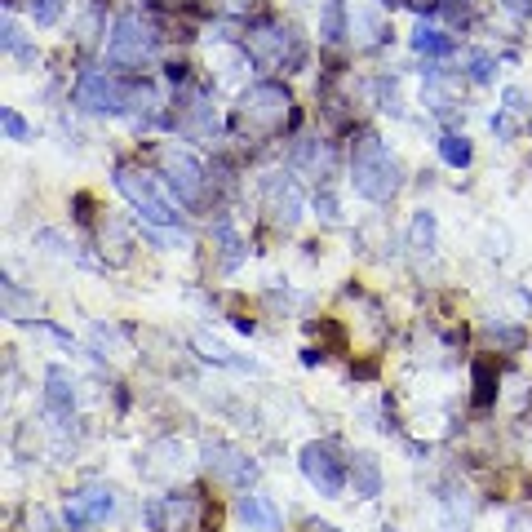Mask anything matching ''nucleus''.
<instances>
[{"instance_id": "1", "label": "nucleus", "mask_w": 532, "mask_h": 532, "mask_svg": "<svg viewBox=\"0 0 532 532\" xmlns=\"http://www.w3.org/2000/svg\"><path fill=\"white\" fill-rule=\"evenodd\" d=\"M298 125V107H293V94L280 85V80H258L240 94V107L231 116V129L240 133L244 142L258 138H280L284 129Z\"/></svg>"}, {"instance_id": "2", "label": "nucleus", "mask_w": 532, "mask_h": 532, "mask_svg": "<svg viewBox=\"0 0 532 532\" xmlns=\"http://www.w3.org/2000/svg\"><path fill=\"white\" fill-rule=\"evenodd\" d=\"M351 182H355V191L373 204L395 200V191L404 187L399 160L386 151V142L377 138V133H360V142L351 147Z\"/></svg>"}, {"instance_id": "3", "label": "nucleus", "mask_w": 532, "mask_h": 532, "mask_svg": "<svg viewBox=\"0 0 532 532\" xmlns=\"http://www.w3.org/2000/svg\"><path fill=\"white\" fill-rule=\"evenodd\" d=\"M116 187H120V196H125L133 209H138V218L147 222V227H178V204L160 196V187H156V178H151L147 169H138V165H116Z\"/></svg>"}, {"instance_id": "4", "label": "nucleus", "mask_w": 532, "mask_h": 532, "mask_svg": "<svg viewBox=\"0 0 532 532\" xmlns=\"http://www.w3.org/2000/svg\"><path fill=\"white\" fill-rule=\"evenodd\" d=\"M156 49H160V32H156V23H151V18H142V14L116 18V27H111V36H107L111 67L138 71V67H147L151 58H156Z\"/></svg>"}, {"instance_id": "5", "label": "nucleus", "mask_w": 532, "mask_h": 532, "mask_svg": "<svg viewBox=\"0 0 532 532\" xmlns=\"http://www.w3.org/2000/svg\"><path fill=\"white\" fill-rule=\"evenodd\" d=\"M244 54H249V63H258L262 71H284V67L302 63L298 36H293V27H284V23L249 27V36H244Z\"/></svg>"}, {"instance_id": "6", "label": "nucleus", "mask_w": 532, "mask_h": 532, "mask_svg": "<svg viewBox=\"0 0 532 532\" xmlns=\"http://www.w3.org/2000/svg\"><path fill=\"white\" fill-rule=\"evenodd\" d=\"M298 466H302L306 484H311L320 497H342L346 475H351V462H342V457H337V448L329 444V439L306 444L302 453H298Z\"/></svg>"}, {"instance_id": "7", "label": "nucleus", "mask_w": 532, "mask_h": 532, "mask_svg": "<svg viewBox=\"0 0 532 532\" xmlns=\"http://www.w3.org/2000/svg\"><path fill=\"white\" fill-rule=\"evenodd\" d=\"M204 515H209V506H204L200 493H169V497H156L147 501V524L156 532H196L204 524Z\"/></svg>"}, {"instance_id": "8", "label": "nucleus", "mask_w": 532, "mask_h": 532, "mask_svg": "<svg viewBox=\"0 0 532 532\" xmlns=\"http://www.w3.org/2000/svg\"><path fill=\"white\" fill-rule=\"evenodd\" d=\"M76 107L94 111V116H125L129 111V85H120L107 71H85L76 80Z\"/></svg>"}, {"instance_id": "9", "label": "nucleus", "mask_w": 532, "mask_h": 532, "mask_svg": "<svg viewBox=\"0 0 532 532\" xmlns=\"http://www.w3.org/2000/svg\"><path fill=\"white\" fill-rule=\"evenodd\" d=\"M160 173H165L169 191L178 196L182 204H200L204 200V165L191 151H178V147H165L160 151Z\"/></svg>"}, {"instance_id": "10", "label": "nucleus", "mask_w": 532, "mask_h": 532, "mask_svg": "<svg viewBox=\"0 0 532 532\" xmlns=\"http://www.w3.org/2000/svg\"><path fill=\"white\" fill-rule=\"evenodd\" d=\"M262 209L275 227H298L306 200H302V187L293 182V173H271L262 182Z\"/></svg>"}, {"instance_id": "11", "label": "nucleus", "mask_w": 532, "mask_h": 532, "mask_svg": "<svg viewBox=\"0 0 532 532\" xmlns=\"http://www.w3.org/2000/svg\"><path fill=\"white\" fill-rule=\"evenodd\" d=\"M111 515H116V493H111L107 484H89L67 501V528L71 532H80L89 524H107Z\"/></svg>"}, {"instance_id": "12", "label": "nucleus", "mask_w": 532, "mask_h": 532, "mask_svg": "<svg viewBox=\"0 0 532 532\" xmlns=\"http://www.w3.org/2000/svg\"><path fill=\"white\" fill-rule=\"evenodd\" d=\"M204 466H209L213 479H222V484H231V488H249L253 479H258L253 457H244L240 448H231V444H209V448H204Z\"/></svg>"}, {"instance_id": "13", "label": "nucleus", "mask_w": 532, "mask_h": 532, "mask_svg": "<svg viewBox=\"0 0 532 532\" xmlns=\"http://www.w3.org/2000/svg\"><path fill=\"white\" fill-rule=\"evenodd\" d=\"M235 515L249 524V532H280V510H275V501L262 497V493H244L235 501Z\"/></svg>"}, {"instance_id": "14", "label": "nucleus", "mask_w": 532, "mask_h": 532, "mask_svg": "<svg viewBox=\"0 0 532 532\" xmlns=\"http://www.w3.org/2000/svg\"><path fill=\"white\" fill-rule=\"evenodd\" d=\"M45 404L54 408L58 417H71V408H76V377H71L63 364H54L45 373Z\"/></svg>"}, {"instance_id": "15", "label": "nucleus", "mask_w": 532, "mask_h": 532, "mask_svg": "<svg viewBox=\"0 0 532 532\" xmlns=\"http://www.w3.org/2000/svg\"><path fill=\"white\" fill-rule=\"evenodd\" d=\"M351 484H355V497H364V501L382 497V466H377L373 453L351 457Z\"/></svg>"}, {"instance_id": "16", "label": "nucleus", "mask_w": 532, "mask_h": 532, "mask_svg": "<svg viewBox=\"0 0 532 532\" xmlns=\"http://www.w3.org/2000/svg\"><path fill=\"white\" fill-rule=\"evenodd\" d=\"M351 36V14H346V0H324L320 9V40L324 45H342Z\"/></svg>"}, {"instance_id": "17", "label": "nucleus", "mask_w": 532, "mask_h": 532, "mask_svg": "<svg viewBox=\"0 0 532 532\" xmlns=\"http://www.w3.org/2000/svg\"><path fill=\"white\" fill-rule=\"evenodd\" d=\"M351 36H360V40H355L360 49H373V45H382L391 32H386L382 14H373V9H355V14H351Z\"/></svg>"}, {"instance_id": "18", "label": "nucleus", "mask_w": 532, "mask_h": 532, "mask_svg": "<svg viewBox=\"0 0 532 532\" xmlns=\"http://www.w3.org/2000/svg\"><path fill=\"white\" fill-rule=\"evenodd\" d=\"M293 165L306 169L315 182L329 178V173H333V160H329V147H324V142H302L298 156H293Z\"/></svg>"}, {"instance_id": "19", "label": "nucleus", "mask_w": 532, "mask_h": 532, "mask_svg": "<svg viewBox=\"0 0 532 532\" xmlns=\"http://www.w3.org/2000/svg\"><path fill=\"white\" fill-rule=\"evenodd\" d=\"M413 49H417L422 58H444V54H453V36H448V32H439V27L417 23V32H413Z\"/></svg>"}, {"instance_id": "20", "label": "nucleus", "mask_w": 532, "mask_h": 532, "mask_svg": "<svg viewBox=\"0 0 532 532\" xmlns=\"http://www.w3.org/2000/svg\"><path fill=\"white\" fill-rule=\"evenodd\" d=\"M470 377H475V404L488 408L497 399V364L493 360H475V364H470Z\"/></svg>"}, {"instance_id": "21", "label": "nucleus", "mask_w": 532, "mask_h": 532, "mask_svg": "<svg viewBox=\"0 0 532 532\" xmlns=\"http://www.w3.org/2000/svg\"><path fill=\"white\" fill-rule=\"evenodd\" d=\"M439 156H444V165L466 169L470 160H475V147H470L466 133H444V138H439Z\"/></svg>"}, {"instance_id": "22", "label": "nucleus", "mask_w": 532, "mask_h": 532, "mask_svg": "<svg viewBox=\"0 0 532 532\" xmlns=\"http://www.w3.org/2000/svg\"><path fill=\"white\" fill-rule=\"evenodd\" d=\"M408 249L413 253H426V258H431L435 253V213H417L413 218V231H408Z\"/></svg>"}, {"instance_id": "23", "label": "nucleus", "mask_w": 532, "mask_h": 532, "mask_svg": "<svg viewBox=\"0 0 532 532\" xmlns=\"http://www.w3.org/2000/svg\"><path fill=\"white\" fill-rule=\"evenodd\" d=\"M196 351L204 355L209 364H222V368H253V364H244V360H235V355L227 351V346H218V342H209L204 333H196Z\"/></svg>"}, {"instance_id": "24", "label": "nucleus", "mask_w": 532, "mask_h": 532, "mask_svg": "<svg viewBox=\"0 0 532 532\" xmlns=\"http://www.w3.org/2000/svg\"><path fill=\"white\" fill-rule=\"evenodd\" d=\"M0 45H5L9 54L27 58V63L36 58V49H27V40H23V32H18V23H14V18H5V23H0Z\"/></svg>"}, {"instance_id": "25", "label": "nucleus", "mask_w": 532, "mask_h": 532, "mask_svg": "<svg viewBox=\"0 0 532 532\" xmlns=\"http://www.w3.org/2000/svg\"><path fill=\"white\" fill-rule=\"evenodd\" d=\"M27 14L36 27H54L63 18V0H27Z\"/></svg>"}, {"instance_id": "26", "label": "nucleus", "mask_w": 532, "mask_h": 532, "mask_svg": "<svg viewBox=\"0 0 532 532\" xmlns=\"http://www.w3.org/2000/svg\"><path fill=\"white\" fill-rule=\"evenodd\" d=\"M488 342L501 346V351H519L524 346V329H515V324H488Z\"/></svg>"}, {"instance_id": "27", "label": "nucleus", "mask_w": 532, "mask_h": 532, "mask_svg": "<svg viewBox=\"0 0 532 532\" xmlns=\"http://www.w3.org/2000/svg\"><path fill=\"white\" fill-rule=\"evenodd\" d=\"M0 125H5V133H9V142H27V133H32V129H27V120H23V116H18V111H14V107H0Z\"/></svg>"}, {"instance_id": "28", "label": "nucleus", "mask_w": 532, "mask_h": 532, "mask_svg": "<svg viewBox=\"0 0 532 532\" xmlns=\"http://www.w3.org/2000/svg\"><path fill=\"white\" fill-rule=\"evenodd\" d=\"M218 240H222V249H227V253H222V262H227V266H240V258H244L240 249H244V244L231 235V222H218Z\"/></svg>"}, {"instance_id": "29", "label": "nucleus", "mask_w": 532, "mask_h": 532, "mask_svg": "<svg viewBox=\"0 0 532 532\" xmlns=\"http://www.w3.org/2000/svg\"><path fill=\"white\" fill-rule=\"evenodd\" d=\"M493 71H497V63L488 54H470V80H475V85H493Z\"/></svg>"}, {"instance_id": "30", "label": "nucleus", "mask_w": 532, "mask_h": 532, "mask_svg": "<svg viewBox=\"0 0 532 532\" xmlns=\"http://www.w3.org/2000/svg\"><path fill=\"white\" fill-rule=\"evenodd\" d=\"M493 133H497L501 142L515 138V120H510V111H497V116H493Z\"/></svg>"}, {"instance_id": "31", "label": "nucleus", "mask_w": 532, "mask_h": 532, "mask_svg": "<svg viewBox=\"0 0 532 532\" xmlns=\"http://www.w3.org/2000/svg\"><path fill=\"white\" fill-rule=\"evenodd\" d=\"M501 102H506L510 116H515V111H528V94H524V89H506V94H501Z\"/></svg>"}, {"instance_id": "32", "label": "nucleus", "mask_w": 532, "mask_h": 532, "mask_svg": "<svg viewBox=\"0 0 532 532\" xmlns=\"http://www.w3.org/2000/svg\"><path fill=\"white\" fill-rule=\"evenodd\" d=\"M315 209H320L329 222H337V200H333V191H315Z\"/></svg>"}, {"instance_id": "33", "label": "nucleus", "mask_w": 532, "mask_h": 532, "mask_svg": "<svg viewBox=\"0 0 532 532\" xmlns=\"http://www.w3.org/2000/svg\"><path fill=\"white\" fill-rule=\"evenodd\" d=\"M510 532H532V506H519L510 515Z\"/></svg>"}, {"instance_id": "34", "label": "nucleus", "mask_w": 532, "mask_h": 532, "mask_svg": "<svg viewBox=\"0 0 532 532\" xmlns=\"http://www.w3.org/2000/svg\"><path fill=\"white\" fill-rule=\"evenodd\" d=\"M510 14H532V0H501Z\"/></svg>"}, {"instance_id": "35", "label": "nucleus", "mask_w": 532, "mask_h": 532, "mask_svg": "<svg viewBox=\"0 0 532 532\" xmlns=\"http://www.w3.org/2000/svg\"><path fill=\"white\" fill-rule=\"evenodd\" d=\"M306 532H337L333 524H320V519H311V524H306Z\"/></svg>"}, {"instance_id": "36", "label": "nucleus", "mask_w": 532, "mask_h": 532, "mask_svg": "<svg viewBox=\"0 0 532 532\" xmlns=\"http://www.w3.org/2000/svg\"><path fill=\"white\" fill-rule=\"evenodd\" d=\"M227 5H231V14H240V9H244V5H253V0H227Z\"/></svg>"}, {"instance_id": "37", "label": "nucleus", "mask_w": 532, "mask_h": 532, "mask_svg": "<svg viewBox=\"0 0 532 532\" xmlns=\"http://www.w3.org/2000/svg\"><path fill=\"white\" fill-rule=\"evenodd\" d=\"M382 5H399V0H382Z\"/></svg>"}, {"instance_id": "38", "label": "nucleus", "mask_w": 532, "mask_h": 532, "mask_svg": "<svg viewBox=\"0 0 532 532\" xmlns=\"http://www.w3.org/2000/svg\"><path fill=\"white\" fill-rule=\"evenodd\" d=\"M386 532H399V528H386Z\"/></svg>"}, {"instance_id": "39", "label": "nucleus", "mask_w": 532, "mask_h": 532, "mask_svg": "<svg viewBox=\"0 0 532 532\" xmlns=\"http://www.w3.org/2000/svg\"><path fill=\"white\" fill-rule=\"evenodd\" d=\"M528 133H532V120H528Z\"/></svg>"}]
</instances>
